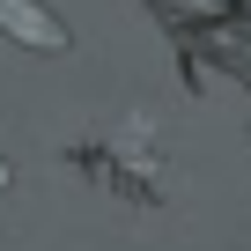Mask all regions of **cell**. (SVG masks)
<instances>
[{
    "label": "cell",
    "mask_w": 251,
    "mask_h": 251,
    "mask_svg": "<svg viewBox=\"0 0 251 251\" xmlns=\"http://www.w3.org/2000/svg\"><path fill=\"white\" fill-rule=\"evenodd\" d=\"M0 37L8 45H23V52H74V30L45 8V0H0Z\"/></svg>",
    "instance_id": "obj_2"
},
{
    "label": "cell",
    "mask_w": 251,
    "mask_h": 251,
    "mask_svg": "<svg viewBox=\"0 0 251 251\" xmlns=\"http://www.w3.org/2000/svg\"><path fill=\"white\" fill-rule=\"evenodd\" d=\"M244 8H251V0H244Z\"/></svg>",
    "instance_id": "obj_4"
},
{
    "label": "cell",
    "mask_w": 251,
    "mask_h": 251,
    "mask_svg": "<svg viewBox=\"0 0 251 251\" xmlns=\"http://www.w3.org/2000/svg\"><path fill=\"white\" fill-rule=\"evenodd\" d=\"M67 163L96 185V192H111V200H126V207H170L177 200V163H170V148H163V118L155 111H118V118H103L89 141H74L67 148Z\"/></svg>",
    "instance_id": "obj_1"
},
{
    "label": "cell",
    "mask_w": 251,
    "mask_h": 251,
    "mask_svg": "<svg viewBox=\"0 0 251 251\" xmlns=\"http://www.w3.org/2000/svg\"><path fill=\"white\" fill-rule=\"evenodd\" d=\"M8 185H15V170H8V163H0V192H8Z\"/></svg>",
    "instance_id": "obj_3"
}]
</instances>
